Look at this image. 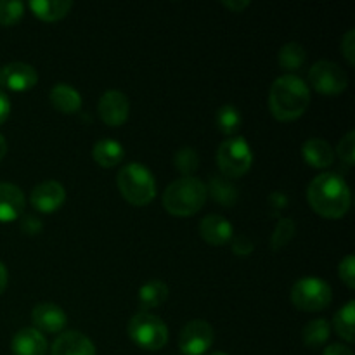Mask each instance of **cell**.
Returning a JSON list of instances; mask_svg holds the SVG:
<instances>
[{
    "label": "cell",
    "instance_id": "ab89813d",
    "mask_svg": "<svg viewBox=\"0 0 355 355\" xmlns=\"http://www.w3.org/2000/svg\"><path fill=\"white\" fill-rule=\"evenodd\" d=\"M6 153H7V142H6V139H3V135L0 134V162L3 159Z\"/></svg>",
    "mask_w": 355,
    "mask_h": 355
},
{
    "label": "cell",
    "instance_id": "5bb4252c",
    "mask_svg": "<svg viewBox=\"0 0 355 355\" xmlns=\"http://www.w3.org/2000/svg\"><path fill=\"white\" fill-rule=\"evenodd\" d=\"M200 234L207 243L214 246H222L234 238V229L232 224L225 217L217 214L207 215L200 222Z\"/></svg>",
    "mask_w": 355,
    "mask_h": 355
},
{
    "label": "cell",
    "instance_id": "277c9868",
    "mask_svg": "<svg viewBox=\"0 0 355 355\" xmlns=\"http://www.w3.org/2000/svg\"><path fill=\"white\" fill-rule=\"evenodd\" d=\"M116 182L121 196L135 207H146L155 200L156 180L151 170L142 163H128L121 166Z\"/></svg>",
    "mask_w": 355,
    "mask_h": 355
},
{
    "label": "cell",
    "instance_id": "83f0119b",
    "mask_svg": "<svg viewBox=\"0 0 355 355\" xmlns=\"http://www.w3.org/2000/svg\"><path fill=\"white\" fill-rule=\"evenodd\" d=\"M295 231H297V225H295L293 218H281V220L277 222L276 229H274L272 238H270V248H272L274 252L283 250L284 246L293 239Z\"/></svg>",
    "mask_w": 355,
    "mask_h": 355
},
{
    "label": "cell",
    "instance_id": "603a6c76",
    "mask_svg": "<svg viewBox=\"0 0 355 355\" xmlns=\"http://www.w3.org/2000/svg\"><path fill=\"white\" fill-rule=\"evenodd\" d=\"M166 298H168V286L159 279L149 281L139 290V304L146 309L162 307Z\"/></svg>",
    "mask_w": 355,
    "mask_h": 355
},
{
    "label": "cell",
    "instance_id": "484cf974",
    "mask_svg": "<svg viewBox=\"0 0 355 355\" xmlns=\"http://www.w3.org/2000/svg\"><path fill=\"white\" fill-rule=\"evenodd\" d=\"M307 52L298 42H288L279 51V66L286 71H297L305 64Z\"/></svg>",
    "mask_w": 355,
    "mask_h": 355
},
{
    "label": "cell",
    "instance_id": "e575fe53",
    "mask_svg": "<svg viewBox=\"0 0 355 355\" xmlns=\"http://www.w3.org/2000/svg\"><path fill=\"white\" fill-rule=\"evenodd\" d=\"M21 229H23V232H26L28 236H37L38 232L42 231V220L40 218L31 217V215H26V217L23 218V222H21Z\"/></svg>",
    "mask_w": 355,
    "mask_h": 355
},
{
    "label": "cell",
    "instance_id": "f1b7e54d",
    "mask_svg": "<svg viewBox=\"0 0 355 355\" xmlns=\"http://www.w3.org/2000/svg\"><path fill=\"white\" fill-rule=\"evenodd\" d=\"M173 163L184 177H193V173L198 170V165H200V156H198L196 149L182 148L173 156Z\"/></svg>",
    "mask_w": 355,
    "mask_h": 355
},
{
    "label": "cell",
    "instance_id": "7402d4cb",
    "mask_svg": "<svg viewBox=\"0 0 355 355\" xmlns=\"http://www.w3.org/2000/svg\"><path fill=\"white\" fill-rule=\"evenodd\" d=\"M207 193L224 207H232L238 200V189L227 177H211L210 184L207 186Z\"/></svg>",
    "mask_w": 355,
    "mask_h": 355
},
{
    "label": "cell",
    "instance_id": "3957f363",
    "mask_svg": "<svg viewBox=\"0 0 355 355\" xmlns=\"http://www.w3.org/2000/svg\"><path fill=\"white\" fill-rule=\"evenodd\" d=\"M207 184L196 177H180L163 193V207L175 217L198 214L207 201Z\"/></svg>",
    "mask_w": 355,
    "mask_h": 355
},
{
    "label": "cell",
    "instance_id": "74e56055",
    "mask_svg": "<svg viewBox=\"0 0 355 355\" xmlns=\"http://www.w3.org/2000/svg\"><path fill=\"white\" fill-rule=\"evenodd\" d=\"M250 0H231V2H229V0H224V2H222V6L224 7H227V9H231V10H234V12H241V10H245L246 7L250 6Z\"/></svg>",
    "mask_w": 355,
    "mask_h": 355
},
{
    "label": "cell",
    "instance_id": "8992f818",
    "mask_svg": "<svg viewBox=\"0 0 355 355\" xmlns=\"http://www.w3.org/2000/svg\"><path fill=\"white\" fill-rule=\"evenodd\" d=\"M253 163V153L245 137L225 139L217 149V165L224 177L239 179L250 170Z\"/></svg>",
    "mask_w": 355,
    "mask_h": 355
},
{
    "label": "cell",
    "instance_id": "2e32d148",
    "mask_svg": "<svg viewBox=\"0 0 355 355\" xmlns=\"http://www.w3.org/2000/svg\"><path fill=\"white\" fill-rule=\"evenodd\" d=\"M24 210V194L17 186L0 182V222H14Z\"/></svg>",
    "mask_w": 355,
    "mask_h": 355
},
{
    "label": "cell",
    "instance_id": "ac0fdd59",
    "mask_svg": "<svg viewBox=\"0 0 355 355\" xmlns=\"http://www.w3.org/2000/svg\"><path fill=\"white\" fill-rule=\"evenodd\" d=\"M49 99H51L54 110L59 111V113L75 114L82 107V94L75 87L69 85V83H55L51 89Z\"/></svg>",
    "mask_w": 355,
    "mask_h": 355
},
{
    "label": "cell",
    "instance_id": "30bf717a",
    "mask_svg": "<svg viewBox=\"0 0 355 355\" xmlns=\"http://www.w3.org/2000/svg\"><path fill=\"white\" fill-rule=\"evenodd\" d=\"M97 111L104 123L110 127H120L127 121L130 113V101L120 90H106L101 96Z\"/></svg>",
    "mask_w": 355,
    "mask_h": 355
},
{
    "label": "cell",
    "instance_id": "7a4b0ae2",
    "mask_svg": "<svg viewBox=\"0 0 355 355\" xmlns=\"http://www.w3.org/2000/svg\"><path fill=\"white\" fill-rule=\"evenodd\" d=\"M311 89L297 75H283L274 80L269 90V110L279 121H293L307 111Z\"/></svg>",
    "mask_w": 355,
    "mask_h": 355
},
{
    "label": "cell",
    "instance_id": "8fae6325",
    "mask_svg": "<svg viewBox=\"0 0 355 355\" xmlns=\"http://www.w3.org/2000/svg\"><path fill=\"white\" fill-rule=\"evenodd\" d=\"M38 82L37 69L26 62H9L0 68V89L7 87L14 92H26Z\"/></svg>",
    "mask_w": 355,
    "mask_h": 355
},
{
    "label": "cell",
    "instance_id": "8d00e7d4",
    "mask_svg": "<svg viewBox=\"0 0 355 355\" xmlns=\"http://www.w3.org/2000/svg\"><path fill=\"white\" fill-rule=\"evenodd\" d=\"M322 355H354V352L350 347L340 345V343H333V345H329L328 349L324 350V354Z\"/></svg>",
    "mask_w": 355,
    "mask_h": 355
},
{
    "label": "cell",
    "instance_id": "44dd1931",
    "mask_svg": "<svg viewBox=\"0 0 355 355\" xmlns=\"http://www.w3.org/2000/svg\"><path fill=\"white\" fill-rule=\"evenodd\" d=\"M71 0H31V12L42 21H59L71 10Z\"/></svg>",
    "mask_w": 355,
    "mask_h": 355
},
{
    "label": "cell",
    "instance_id": "ffe728a7",
    "mask_svg": "<svg viewBox=\"0 0 355 355\" xmlns=\"http://www.w3.org/2000/svg\"><path fill=\"white\" fill-rule=\"evenodd\" d=\"M92 156L97 165L104 166V168H111V166L120 165L125 156V149L114 139H99L94 144Z\"/></svg>",
    "mask_w": 355,
    "mask_h": 355
},
{
    "label": "cell",
    "instance_id": "cb8c5ba5",
    "mask_svg": "<svg viewBox=\"0 0 355 355\" xmlns=\"http://www.w3.org/2000/svg\"><path fill=\"white\" fill-rule=\"evenodd\" d=\"M329 333H331L329 322L326 319L319 318L305 324L304 331H302V340H304L305 347H309V349H319V347L328 342Z\"/></svg>",
    "mask_w": 355,
    "mask_h": 355
},
{
    "label": "cell",
    "instance_id": "836d02e7",
    "mask_svg": "<svg viewBox=\"0 0 355 355\" xmlns=\"http://www.w3.org/2000/svg\"><path fill=\"white\" fill-rule=\"evenodd\" d=\"M232 252L236 255H250L253 252V243L248 236H236L232 238Z\"/></svg>",
    "mask_w": 355,
    "mask_h": 355
},
{
    "label": "cell",
    "instance_id": "6da1fadb",
    "mask_svg": "<svg viewBox=\"0 0 355 355\" xmlns=\"http://www.w3.org/2000/svg\"><path fill=\"white\" fill-rule=\"evenodd\" d=\"M307 200L312 210L326 218H342L349 211L352 194L340 175L331 172L319 173L307 187Z\"/></svg>",
    "mask_w": 355,
    "mask_h": 355
},
{
    "label": "cell",
    "instance_id": "52a82bcc",
    "mask_svg": "<svg viewBox=\"0 0 355 355\" xmlns=\"http://www.w3.org/2000/svg\"><path fill=\"white\" fill-rule=\"evenodd\" d=\"M331 300V286L321 277H302L291 288V302L295 307L304 312L324 311Z\"/></svg>",
    "mask_w": 355,
    "mask_h": 355
},
{
    "label": "cell",
    "instance_id": "4fadbf2b",
    "mask_svg": "<svg viewBox=\"0 0 355 355\" xmlns=\"http://www.w3.org/2000/svg\"><path fill=\"white\" fill-rule=\"evenodd\" d=\"M31 321L40 333H61L68 322V315L59 305L42 302L31 311Z\"/></svg>",
    "mask_w": 355,
    "mask_h": 355
},
{
    "label": "cell",
    "instance_id": "4dcf8cb0",
    "mask_svg": "<svg viewBox=\"0 0 355 355\" xmlns=\"http://www.w3.org/2000/svg\"><path fill=\"white\" fill-rule=\"evenodd\" d=\"M336 155L345 166H354L355 162V132L350 130L336 146Z\"/></svg>",
    "mask_w": 355,
    "mask_h": 355
},
{
    "label": "cell",
    "instance_id": "60d3db41",
    "mask_svg": "<svg viewBox=\"0 0 355 355\" xmlns=\"http://www.w3.org/2000/svg\"><path fill=\"white\" fill-rule=\"evenodd\" d=\"M210 355H227V354H224V352H215V354H210Z\"/></svg>",
    "mask_w": 355,
    "mask_h": 355
},
{
    "label": "cell",
    "instance_id": "e0dca14e",
    "mask_svg": "<svg viewBox=\"0 0 355 355\" xmlns=\"http://www.w3.org/2000/svg\"><path fill=\"white\" fill-rule=\"evenodd\" d=\"M10 349L14 355H45L49 343L38 329L23 328L14 335Z\"/></svg>",
    "mask_w": 355,
    "mask_h": 355
},
{
    "label": "cell",
    "instance_id": "d6a6232c",
    "mask_svg": "<svg viewBox=\"0 0 355 355\" xmlns=\"http://www.w3.org/2000/svg\"><path fill=\"white\" fill-rule=\"evenodd\" d=\"M342 52L350 64H355V30L347 31L342 38Z\"/></svg>",
    "mask_w": 355,
    "mask_h": 355
},
{
    "label": "cell",
    "instance_id": "9c48e42d",
    "mask_svg": "<svg viewBox=\"0 0 355 355\" xmlns=\"http://www.w3.org/2000/svg\"><path fill=\"white\" fill-rule=\"evenodd\" d=\"M215 333L210 322L203 319L189 321L179 335V349L184 355H203L214 345Z\"/></svg>",
    "mask_w": 355,
    "mask_h": 355
},
{
    "label": "cell",
    "instance_id": "d4e9b609",
    "mask_svg": "<svg viewBox=\"0 0 355 355\" xmlns=\"http://www.w3.org/2000/svg\"><path fill=\"white\" fill-rule=\"evenodd\" d=\"M354 321H355V302L350 300L340 309L335 314L333 319V326H335V331L338 333L340 338H343L345 342L352 343L355 335H354Z\"/></svg>",
    "mask_w": 355,
    "mask_h": 355
},
{
    "label": "cell",
    "instance_id": "9a60e30c",
    "mask_svg": "<svg viewBox=\"0 0 355 355\" xmlns=\"http://www.w3.org/2000/svg\"><path fill=\"white\" fill-rule=\"evenodd\" d=\"M52 355H97L96 345L80 331H66L52 343Z\"/></svg>",
    "mask_w": 355,
    "mask_h": 355
},
{
    "label": "cell",
    "instance_id": "f546056e",
    "mask_svg": "<svg viewBox=\"0 0 355 355\" xmlns=\"http://www.w3.org/2000/svg\"><path fill=\"white\" fill-rule=\"evenodd\" d=\"M24 14V3L19 0H0V24L12 26Z\"/></svg>",
    "mask_w": 355,
    "mask_h": 355
},
{
    "label": "cell",
    "instance_id": "ba28073f",
    "mask_svg": "<svg viewBox=\"0 0 355 355\" xmlns=\"http://www.w3.org/2000/svg\"><path fill=\"white\" fill-rule=\"evenodd\" d=\"M309 83L322 96H338L349 85V76L336 62L321 59L309 71Z\"/></svg>",
    "mask_w": 355,
    "mask_h": 355
},
{
    "label": "cell",
    "instance_id": "5b68a950",
    "mask_svg": "<svg viewBox=\"0 0 355 355\" xmlns=\"http://www.w3.org/2000/svg\"><path fill=\"white\" fill-rule=\"evenodd\" d=\"M128 336L137 347L155 352L168 342V328L158 315L139 312L128 322Z\"/></svg>",
    "mask_w": 355,
    "mask_h": 355
},
{
    "label": "cell",
    "instance_id": "1f68e13d",
    "mask_svg": "<svg viewBox=\"0 0 355 355\" xmlns=\"http://www.w3.org/2000/svg\"><path fill=\"white\" fill-rule=\"evenodd\" d=\"M338 274H340V279L345 283V286L349 288V290H354L355 288V257L354 255H347L345 259L340 262Z\"/></svg>",
    "mask_w": 355,
    "mask_h": 355
},
{
    "label": "cell",
    "instance_id": "f35d334b",
    "mask_svg": "<svg viewBox=\"0 0 355 355\" xmlns=\"http://www.w3.org/2000/svg\"><path fill=\"white\" fill-rule=\"evenodd\" d=\"M7 286V269L2 262H0V295L6 291Z\"/></svg>",
    "mask_w": 355,
    "mask_h": 355
},
{
    "label": "cell",
    "instance_id": "7c38bea8",
    "mask_svg": "<svg viewBox=\"0 0 355 355\" xmlns=\"http://www.w3.org/2000/svg\"><path fill=\"white\" fill-rule=\"evenodd\" d=\"M31 205L42 214H52L59 210L66 201V189L58 180H44L31 191Z\"/></svg>",
    "mask_w": 355,
    "mask_h": 355
},
{
    "label": "cell",
    "instance_id": "d590c367",
    "mask_svg": "<svg viewBox=\"0 0 355 355\" xmlns=\"http://www.w3.org/2000/svg\"><path fill=\"white\" fill-rule=\"evenodd\" d=\"M10 114V99L7 97V94L0 89V125L9 118Z\"/></svg>",
    "mask_w": 355,
    "mask_h": 355
},
{
    "label": "cell",
    "instance_id": "d6986e66",
    "mask_svg": "<svg viewBox=\"0 0 355 355\" xmlns=\"http://www.w3.org/2000/svg\"><path fill=\"white\" fill-rule=\"evenodd\" d=\"M302 155L312 168H328L335 159V151L331 149L329 142L321 137L307 139L302 146Z\"/></svg>",
    "mask_w": 355,
    "mask_h": 355
},
{
    "label": "cell",
    "instance_id": "4316f807",
    "mask_svg": "<svg viewBox=\"0 0 355 355\" xmlns=\"http://www.w3.org/2000/svg\"><path fill=\"white\" fill-rule=\"evenodd\" d=\"M215 123L224 135H234L241 128L243 116L238 107L232 104H224L222 107H218L217 114H215Z\"/></svg>",
    "mask_w": 355,
    "mask_h": 355
}]
</instances>
